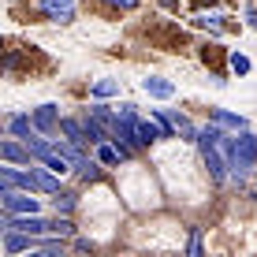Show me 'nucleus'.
<instances>
[{
  "instance_id": "10",
  "label": "nucleus",
  "mask_w": 257,
  "mask_h": 257,
  "mask_svg": "<svg viewBox=\"0 0 257 257\" xmlns=\"http://www.w3.org/2000/svg\"><path fill=\"white\" fill-rule=\"evenodd\" d=\"M8 131L19 135V138H30L34 135V127H30V119H26V116H12V119H8Z\"/></svg>"
},
{
  "instance_id": "14",
  "label": "nucleus",
  "mask_w": 257,
  "mask_h": 257,
  "mask_svg": "<svg viewBox=\"0 0 257 257\" xmlns=\"http://www.w3.org/2000/svg\"><path fill=\"white\" fill-rule=\"evenodd\" d=\"M56 209L60 212H71V209H75V194H56Z\"/></svg>"
},
{
  "instance_id": "5",
  "label": "nucleus",
  "mask_w": 257,
  "mask_h": 257,
  "mask_svg": "<svg viewBox=\"0 0 257 257\" xmlns=\"http://www.w3.org/2000/svg\"><path fill=\"white\" fill-rule=\"evenodd\" d=\"M142 90H146L149 97H172L175 82L172 78H161V75H149V78H142Z\"/></svg>"
},
{
  "instance_id": "7",
  "label": "nucleus",
  "mask_w": 257,
  "mask_h": 257,
  "mask_svg": "<svg viewBox=\"0 0 257 257\" xmlns=\"http://www.w3.org/2000/svg\"><path fill=\"white\" fill-rule=\"evenodd\" d=\"M0 157H4L8 164H30V161H34L30 149H23L19 142H4V146H0Z\"/></svg>"
},
{
  "instance_id": "9",
  "label": "nucleus",
  "mask_w": 257,
  "mask_h": 257,
  "mask_svg": "<svg viewBox=\"0 0 257 257\" xmlns=\"http://www.w3.org/2000/svg\"><path fill=\"white\" fill-rule=\"evenodd\" d=\"M60 131H64V135H67L71 142H78V146H82V142H86V131H82V119H60Z\"/></svg>"
},
{
  "instance_id": "18",
  "label": "nucleus",
  "mask_w": 257,
  "mask_h": 257,
  "mask_svg": "<svg viewBox=\"0 0 257 257\" xmlns=\"http://www.w3.org/2000/svg\"><path fill=\"white\" fill-rule=\"evenodd\" d=\"M112 4H116V8H135L138 0H112Z\"/></svg>"
},
{
  "instance_id": "15",
  "label": "nucleus",
  "mask_w": 257,
  "mask_h": 257,
  "mask_svg": "<svg viewBox=\"0 0 257 257\" xmlns=\"http://www.w3.org/2000/svg\"><path fill=\"white\" fill-rule=\"evenodd\" d=\"M198 23H201V26H212V30H220V26H224V15H201Z\"/></svg>"
},
{
  "instance_id": "2",
  "label": "nucleus",
  "mask_w": 257,
  "mask_h": 257,
  "mask_svg": "<svg viewBox=\"0 0 257 257\" xmlns=\"http://www.w3.org/2000/svg\"><path fill=\"white\" fill-rule=\"evenodd\" d=\"M0 198H4V212H8V216H26V212H38V198H30V190L19 194L15 187H4V190H0Z\"/></svg>"
},
{
  "instance_id": "13",
  "label": "nucleus",
  "mask_w": 257,
  "mask_h": 257,
  "mask_svg": "<svg viewBox=\"0 0 257 257\" xmlns=\"http://www.w3.org/2000/svg\"><path fill=\"white\" fill-rule=\"evenodd\" d=\"M116 90H119V86H116V82H112V78H101V82H97V86H93V93H97V97H112V93H116Z\"/></svg>"
},
{
  "instance_id": "11",
  "label": "nucleus",
  "mask_w": 257,
  "mask_h": 257,
  "mask_svg": "<svg viewBox=\"0 0 257 257\" xmlns=\"http://www.w3.org/2000/svg\"><path fill=\"white\" fill-rule=\"evenodd\" d=\"M220 56H224L220 45H205V49H201V60H205L209 67H216V75H220Z\"/></svg>"
},
{
  "instance_id": "1",
  "label": "nucleus",
  "mask_w": 257,
  "mask_h": 257,
  "mask_svg": "<svg viewBox=\"0 0 257 257\" xmlns=\"http://www.w3.org/2000/svg\"><path fill=\"white\" fill-rule=\"evenodd\" d=\"M0 183H4V187H23V190H41V194H60V179H56L52 168H30V172L4 168V172H0Z\"/></svg>"
},
{
  "instance_id": "16",
  "label": "nucleus",
  "mask_w": 257,
  "mask_h": 257,
  "mask_svg": "<svg viewBox=\"0 0 257 257\" xmlns=\"http://www.w3.org/2000/svg\"><path fill=\"white\" fill-rule=\"evenodd\" d=\"M190 253H194V257H201V231H194V235H190Z\"/></svg>"
},
{
  "instance_id": "6",
  "label": "nucleus",
  "mask_w": 257,
  "mask_h": 257,
  "mask_svg": "<svg viewBox=\"0 0 257 257\" xmlns=\"http://www.w3.org/2000/svg\"><path fill=\"white\" fill-rule=\"evenodd\" d=\"M212 123H220V127H231V131H246V116H238V112H227V108H209Z\"/></svg>"
},
{
  "instance_id": "17",
  "label": "nucleus",
  "mask_w": 257,
  "mask_h": 257,
  "mask_svg": "<svg viewBox=\"0 0 257 257\" xmlns=\"http://www.w3.org/2000/svg\"><path fill=\"white\" fill-rule=\"evenodd\" d=\"M246 19H250V26H253V30H257V8L250 4V8H246Z\"/></svg>"
},
{
  "instance_id": "12",
  "label": "nucleus",
  "mask_w": 257,
  "mask_h": 257,
  "mask_svg": "<svg viewBox=\"0 0 257 257\" xmlns=\"http://www.w3.org/2000/svg\"><path fill=\"white\" fill-rule=\"evenodd\" d=\"M227 64H231L235 75H246V71H250V60H246L242 52H231V60H227Z\"/></svg>"
},
{
  "instance_id": "8",
  "label": "nucleus",
  "mask_w": 257,
  "mask_h": 257,
  "mask_svg": "<svg viewBox=\"0 0 257 257\" xmlns=\"http://www.w3.org/2000/svg\"><path fill=\"white\" fill-rule=\"evenodd\" d=\"M75 168H78V179H82V183L101 179V164H97V161H90V157H82V161H78Z\"/></svg>"
},
{
  "instance_id": "20",
  "label": "nucleus",
  "mask_w": 257,
  "mask_h": 257,
  "mask_svg": "<svg viewBox=\"0 0 257 257\" xmlns=\"http://www.w3.org/2000/svg\"><path fill=\"white\" fill-rule=\"evenodd\" d=\"M194 4H198V8H205V4H209V8H212V4H216V0H194Z\"/></svg>"
},
{
  "instance_id": "4",
  "label": "nucleus",
  "mask_w": 257,
  "mask_h": 257,
  "mask_svg": "<svg viewBox=\"0 0 257 257\" xmlns=\"http://www.w3.org/2000/svg\"><path fill=\"white\" fill-rule=\"evenodd\" d=\"M34 127L52 135V131L60 127V116H56V104H41V108H34Z\"/></svg>"
},
{
  "instance_id": "19",
  "label": "nucleus",
  "mask_w": 257,
  "mask_h": 257,
  "mask_svg": "<svg viewBox=\"0 0 257 257\" xmlns=\"http://www.w3.org/2000/svg\"><path fill=\"white\" fill-rule=\"evenodd\" d=\"M161 4L168 8V12H175V8H179V0H161Z\"/></svg>"
},
{
  "instance_id": "3",
  "label": "nucleus",
  "mask_w": 257,
  "mask_h": 257,
  "mask_svg": "<svg viewBox=\"0 0 257 257\" xmlns=\"http://www.w3.org/2000/svg\"><path fill=\"white\" fill-rule=\"evenodd\" d=\"M41 12L56 23H71L75 19V0H41Z\"/></svg>"
}]
</instances>
